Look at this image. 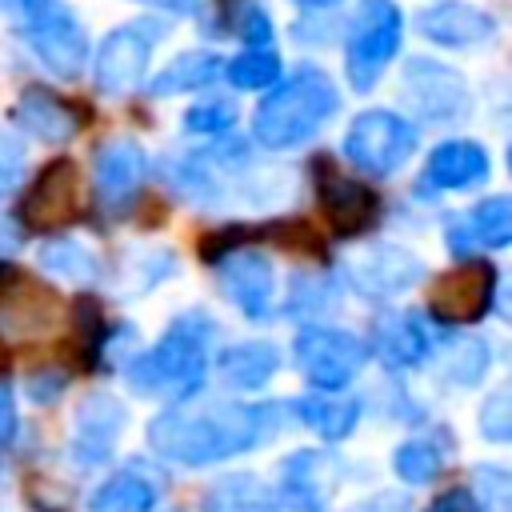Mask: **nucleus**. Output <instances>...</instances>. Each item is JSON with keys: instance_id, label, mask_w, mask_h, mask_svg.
Returning <instances> with one entry per match:
<instances>
[{"instance_id": "21", "label": "nucleus", "mask_w": 512, "mask_h": 512, "mask_svg": "<svg viewBox=\"0 0 512 512\" xmlns=\"http://www.w3.org/2000/svg\"><path fill=\"white\" fill-rule=\"evenodd\" d=\"M16 120L24 132H32L44 144H64L80 132V116L72 112V104H64L48 88H24V96L16 104Z\"/></svg>"}, {"instance_id": "42", "label": "nucleus", "mask_w": 512, "mask_h": 512, "mask_svg": "<svg viewBox=\"0 0 512 512\" xmlns=\"http://www.w3.org/2000/svg\"><path fill=\"white\" fill-rule=\"evenodd\" d=\"M136 4H148V8H164V12L188 16V12H196V4H200V0H136Z\"/></svg>"}, {"instance_id": "41", "label": "nucleus", "mask_w": 512, "mask_h": 512, "mask_svg": "<svg viewBox=\"0 0 512 512\" xmlns=\"http://www.w3.org/2000/svg\"><path fill=\"white\" fill-rule=\"evenodd\" d=\"M12 436H16V400H12L8 380H0V448H8Z\"/></svg>"}, {"instance_id": "12", "label": "nucleus", "mask_w": 512, "mask_h": 512, "mask_svg": "<svg viewBox=\"0 0 512 512\" xmlns=\"http://www.w3.org/2000/svg\"><path fill=\"white\" fill-rule=\"evenodd\" d=\"M80 216V176H76V164L72 160H48L28 196H24V224L36 228V232H48V228H64Z\"/></svg>"}, {"instance_id": "17", "label": "nucleus", "mask_w": 512, "mask_h": 512, "mask_svg": "<svg viewBox=\"0 0 512 512\" xmlns=\"http://www.w3.org/2000/svg\"><path fill=\"white\" fill-rule=\"evenodd\" d=\"M124 432V404L108 392L84 396L76 408V432H72V452L80 464H100L112 456L116 436Z\"/></svg>"}, {"instance_id": "34", "label": "nucleus", "mask_w": 512, "mask_h": 512, "mask_svg": "<svg viewBox=\"0 0 512 512\" xmlns=\"http://www.w3.org/2000/svg\"><path fill=\"white\" fill-rule=\"evenodd\" d=\"M476 424H480V436H488L492 444H504L512 436V392L504 384L496 392H488V400L480 404Z\"/></svg>"}, {"instance_id": "25", "label": "nucleus", "mask_w": 512, "mask_h": 512, "mask_svg": "<svg viewBox=\"0 0 512 512\" xmlns=\"http://www.w3.org/2000/svg\"><path fill=\"white\" fill-rule=\"evenodd\" d=\"M204 512H280V504L256 476H224L204 492Z\"/></svg>"}, {"instance_id": "19", "label": "nucleus", "mask_w": 512, "mask_h": 512, "mask_svg": "<svg viewBox=\"0 0 512 512\" xmlns=\"http://www.w3.org/2000/svg\"><path fill=\"white\" fill-rule=\"evenodd\" d=\"M480 180H488V152L476 140H444L432 148L424 164V184L440 192L472 188Z\"/></svg>"}, {"instance_id": "16", "label": "nucleus", "mask_w": 512, "mask_h": 512, "mask_svg": "<svg viewBox=\"0 0 512 512\" xmlns=\"http://www.w3.org/2000/svg\"><path fill=\"white\" fill-rule=\"evenodd\" d=\"M404 92L424 120H464L472 108L464 80L436 60H412L404 68Z\"/></svg>"}, {"instance_id": "9", "label": "nucleus", "mask_w": 512, "mask_h": 512, "mask_svg": "<svg viewBox=\"0 0 512 512\" xmlns=\"http://www.w3.org/2000/svg\"><path fill=\"white\" fill-rule=\"evenodd\" d=\"M344 276H348V284L360 296L388 300V296L408 292L424 276V264L408 248H396V244H364V248H356L344 260Z\"/></svg>"}, {"instance_id": "32", "label": "nucleus", "mask_w": 512, "mask_h": 512, "mask_svg": "<svg viewBox=\"0 0 512 512\" xmlns=\"http://www.w3.org/2000/svg\"><path fill=\"white\" fill-rule=\"evenodd\" d=\"M336 304V292H332V284L328 280H320V276H296L292 280V288H288V300H284V308L292 312V316H304V320H316L324 308H332Z\"/></svg>"}, {"instance_id": "38", "label": "nucleus", "mask_w": 512, "mask_h": 512, "mask_svg": "<svg viewBox=\"0 0 512 512\" xmlns=\"http://www.w3.org/2000/svg\"><path fill=\"white\" fill-rule=\"evenodd\" d=\"M60 392H64V372H56V368H36V372L28 376V396H32V400L48 404V400H56Z\"/></svg>"}, {"instance_id": "20", "label": "nucleus", "mask_w": 512, "mask_h": 512, "mask_svg": "<svg viewBox=\"0 0 512 512\" xmlns=\"http://www.w3.org/2000/svg\"><path fill=\"white\" fill-rule=\"evenodd\" d=\"M92 180H96V196L104 204H124L140 180H144V152L132 140H108L96 148L92 160Z\"/></svg>"}, {"instance_id": "3", "label": "nucleus", "mask_w": 512, "mask_h": 512, "mask_svg": "<svg viewBox=\"0 0 512 512\" xmlns=\"http://www.w3.org/2000/svg\"><path fill=\"white\" fill-rule=\"evenodd\" d=\"M336 108H340L336 84L316 68H300L264 96V104L252 116V136L272 152L300 148L332 120Z\"/></svg>"}, {"instance_id": "39", "label": "nucleus", "mask_w": 512, "mask_h": 512, "mask_svg": "<svg viewBox=\"0 0 512 512\" xmlns=\"http://www.w3.org/2000/svg\"><path fill=\"white\" fill-rule=\"evenodd\" d=\"M240 36L248 40V48H264L268 36H272V24H268V12L264 8H248L240 16Z\"/></svg>"}, {"instance_id": "8", "label": "nucleus", "mask_w": 512, "mask_h": 512, "mask_svg": "<svg viewBox=\"0 0 512 512\" xmlns=\"http://www.w3.org/2000/svg\"><path fill=\"white\" fill-rule=\"evenodd\" d=\"M152 36L156 24H124L100 40L92 60V80L104 96H124L144 80L152 60Z\"/></svg>"}, {"instance_id": "26", "label": "nucleus", "mask_w": 512, "mask_h": 512, "mask_svg": "<svg viewBox=\"0 0 512 512\" xmlns=\"http://www.w3.org/2000/svg\"><path fill=\"white\" fill-rule=\"evenodd\" d=\"M220 72H224V60L216 52H180L172 64H164L156 72V80L148 88H152V96H176V92L212 84Z\"/></svg>"}, {"instance_id": "33", "label": "nucleus", "mask_w": 512, "mask_h": 512, "mask_svg": "<svg viewBox=\"0 0 512 512\" xmlns=\"http://www.w3.org/2000/svg\"><path fill=\"white\" fill-rule=\"evenodd\" d=\"M484 368H488V348H484V340H460V344H452V352L444 356V380H452L456 388L476 384V380L484 376Z\"/></svg>"}, {"instance_id": "14", "label": "nucleus", "mask_w": 512, "mask_h": 512, "mask_svg": "<svg viewBox=\"0 0 512 512\" xmlns=\"http://www.w3.org/2000/svg\"><path fill=\"white\" fill-rule=\"evenodd\" d=\"M316 200L324 220L344 236H356L380 220V196L368 184L336 172L332 164H316Z\"/></svg>"}, {"instance_id": "29", "label": "nucleus", "mask_w": 512, "mask_h": 512, "mask_svg": "<svg viewBox=\"0 0 512 512\" xmlns=\"http://www.w3.org/2000/svg\"><path fill=\"white\" fill-rule=\"evenodd\" d=\"M392 468H396V476H400L404 484H428V480H436L440 468H444V448H440L432 436H412V440H404V444L396 448Z\"/></svg>"}, {"instance_id": "23", "label": "nucleus", "mask_w": 512, "mask_h": 512, "mask_svg": "<svg viewBox=\"0 0 512 512\" xmlns=\"http://www.w3.org/2000/svg\"><path fill=\"white\" fill-rule=\"evenodd\" d=\"M292 408H296L300 424L312 428V432H316L320 440H328V444L352 436V428H356V420H360V404H356V400H344L340 392H308V396H300Z\"/></svg>"}, {"instance_id": "7", "label": "nucleus", "mask_w": 512, "mask_h": 512, "mask_svg": "<svg viewBox=\"0 0 512 512\" xmlns=\"http://www.w3.org/2000/svg\"><path fill=\"white\" fill-rule=\"evenodd\" d=\"M496 296V268L488 260H460L448 268L432 292H428V312L440 324H476Z\"/></svg>"}, {"instance_id": "11", "label": "nucleus", "mask_w": 512, "mask_h": 512, "mask_svg": "<svg viewBox=\"0 0 512 512\" xmlns=\"http://www.w3.org/2000/svg\"><path fill=\"white\" fill-rule=\"evenodd\" d=\"M216 280L220 292L248 316V320H268L272 316V296H276V276L272 260L252 252V248H232L216 260Z\"/></svg>"}, {"instance_id": "10", "label": "nucleus", "mask_w": 512, "mask_h": 512, "mask_svg": "<svg viewBox=\"0 0 512 512\" xmlns=\"http://www.w3.org/2000/svg\"><path fill=\"white\" fill-rule=\"evenodd\" d=\"M340 484V460L328 448H300L280 464L276 504L288 512H324Z\"/></svg>"}, {"instance_id": "31", "label": "nucleus", "mask_w": 512, "mask_h": 512, "mask_svg": "<svg viewBox=\"0 0 512 512\" xmlns=\"http://www.w3.org/2000/svg\"><path fill=\"white\" fill-rule=\"evenodd\" d=\"M40 264L52 276L68 280V284H88L96 276V256L84 244H76V240H52V244H44L40 248Z\"/></svg>"}, {"instance_id": "40", "label": "nucleus", "mask_w": 512, "mask_h": 512, "mask_svg": "<svg viewBox=\"0 0 512 512\" xmlns=\"http://www.w3.org/2000/svg\"><path fill=\"white\" fill-rule=\"evenodd\" d=\"M424 512H480V500L468 488H448L444 496H436Z\"/></svg>"}, {"instance_id": "30", "label": "nucleus", "mask_w": 512, "mask_h": 512, "mask_svg": "<svg viewBox=\"0 0 512 512\" xmlns=\"http://www.w3.org/2000/svg\"><path fill=\"white\" fill-rule=\"evenodd\" d=\"M224 76L236 84V88H272L280 80V56L264 44V48H244L240 56H232L224 64Z\"/></svg>"}, {"instance_id": "24", "label": "nucleus", "mask_w": 512, "mask_h": 512, "mask_svg": "<svg viewBox=\"0 0 512 512\" xmlns=\"http://www.w3.org/2000/svg\"><path fill=\"white\" fill-rule=\"evenodd\" d=\"M376 352L392 368H416L428 360V332L412 312L384 316L376 324Z\"/></svg>"}, {"instance_id": "1", "label": "nucleus", "mask_w": 512, "mask_h": 512, "mask_svg": "<svg viewBox=\"0 0 512 512\" xmlns=\"http://www.w3.org/2000/svg\"><path fill=\"white\" fill-rule=\"evenodd\" d=\"M272 408L256 404H232V400H208L196 408H168L148 424V444L156 456L204 468L228 456H240L256 448L272 432Z\"/></svg>"}, {"instance_id": "18", "label": "nucleus", "mask_w": 512, "mask_h": 512, "mask_svg": "<svg viewBox=\"0 0 512 512\" xmlns=\"http://www.w3.org/2000/svg\"><path fill=\"white\" fill-rule=\"evenodd\" d=\"M420 36H428L432 44H444V48H476V44H488L496 36V20L472 4H432L420 12L416 20Z\"/></svg>"}, {"instance_id": "6", "label": "nucleus", "mask_w": 512, "mask_h": 512, "mask_svg": "<svg viewBox=\"0 0 512 512\" xmlns=\"http://www.w3.org/2000/svg\"><path fill=\"white\" fill-rule=\"evenodd\" d=\"M400 48V8L392 0H360L348 32V80L368 92Z\"/></svg>"}, {"instance_id": "5", "label": "nucleus", "mask_w": 512, "mask_h": 512, "mask_svg": "<svg viewBox=\"0 0 512 512\" xmlns=\"http://www.w3.org/2000/svg\"><path fill=\"white\" fill-rule=\"evenodd\" d=\"M416 140L420 136H416L412 120L384 112V108H368L348 124L344 156L368 176H392L396 168H404L412 160Z\"/></svg>"}, {"instance_id": "22", "label": "nucleus", "mask_w": 512, "mask_h": 512, "mask_svg": "<svg viewBox=\"0 0 512 512\" xmlns=\"http://www.w3.org/2000/svg\"><path fill=\"white\" fill-rule=\"evenodd\" d=\"M276 368H280V352L268 340H240V344L220 348V356H216V372H220L224 388H236V392L264 388L276 376Z\"/></svg>"}, {"instance_id": "2", "label": "nucleus", "mask_w": 512, "mask_h": 512, "mask_svg": "<svg viewBox=\"0 0 512 512\" xmlns=\"http://www.w3.org/2000/svg\"><path fill=\"white\" fill-rule=\"evenodd\" d=\"M216 324L208 312H184L168 324V332L140 356L128 360V384L140 396H160V400H188L200 392L204 372H208V352H212Z\"/></svg>"}, {"instance_id": "13", "label": "nucleus", "mask_w": 512, "mask_h": 512, "mask_svg": "<svg viewBox=\"0 0 512 512\" xmlns=\"http://www.w3.org/2000/svg\"><path fill=\"white\" fill-rule=\"evenodd\" d=\"M60 320V300L48 284L8 272V288H0V336L4 340H36Z\"/></svg>"}, {"instance_id": "27", "label": "nucleus", "mask_w": 512, "mask_h": 512, "mask_svg": "<svg viewBox=\"0 0 512 512\" xmlns=\"http://www.w3.org/2000/svg\"><path fill=\"white\" fill-rule=\"evenodd\" d=\"M152 508H156V484L136 472L108 476L88 500V512H152Z\"/></svg>"}, {"instance_id": "35", "label": "nucleus", "mask_w": 512, "mask_h": 512, "mask_svg": "<svg viewBox=\"0 0 512 512\" xmlns=\"http://www.w3.org/2000/svg\"><path fill=\"white\" fill-rule=\"evenodd\" d=\"M232 120H236V108H232L228 100L192 104V108L184 112V128H188V132H224V128H232Z\"/></svg>"}, {"instance_id": "37", "label": "nucleus", "mask_w": 512, "mask_h": 512, "mask_svg": "<svg viewBox=\"0 0 512 512\" xmlns=\"http://www.w3.org/2000/svg\"><path fill=\"white\" fill-rule=\"evenodd\" d=\"M272 240L284 244V248H296V252H316L320 248V240L312 236V228L304 220H280L272 228Z\"/></svg>"}, {"instance_id": "4", "label": "nucleus", "mask_w": 512, "mask_h": 512, "mask_svg": "<svg viewBox=\"0 0 512 512\" xmlns=\"http://www.w3.org/2000/svg\"><path fill=\"white\" fill-rule=\"evenodd\" d=\"M292 360L316 392H344L368 364V344L360 336H352L348 328L308 324L296 332Z\"/></svg>"}, {"instance_id": "43", "label": "nucleus", "mask_w": 512, "mask_h": 512, "mask_svg": "<svg viewBox=\"0 0 512 512\" xmlns=\"http://www.w3.org/2000/svg\"><path fill=\"white\" fill-rule=\"evenodd\" d=\"M296 4H304V8H328V4H336V0H296Z\"/></svg>"}, {"instance_id": "28", "label": "nucleus", "mask_w": 512, "mask_h": 512, "mask_svg": "<svg viewBox=\"0 0 512 512\" xmlns=\"http://www.w3.org/2000/svg\"><path fill=\"white\" fill-rule=\"evenodd\" d=\"M468 240L484 244V248H504L512 240V200L508 196H488L468 212L464 224Z\"/></svg>"}, {"instance_id": "36", "label": "nucleus", "mask_w": 512, "mask_h": 512, "mask_svg": "<svg viewBox=\"0 0 512 512\" xmlns=\"http://www.w3.org/2000/svg\"><path fill=\"white\" fill-rule=\"evenodd\" d=\"M24 176V140L16 132H0V196H8Z\"/></svg>"}, {"instance_id": "15", "label": "nucleus", "mask_w": 512, "mask_h": 512, "mask_svg": "<svg viewBox=\"0 0 512 512\" xmlns=\"http://www.w3.org/2000/svg\"><path fill=\"white\" fill-rule=\"evenodd\" d=\"M28 44L32 52L40 56V64L64 80L80 76L84 60H88V36L80 28V20L72 12H60V8H44L32 16L28 24Z\"/></svg>"}]
</instances>
